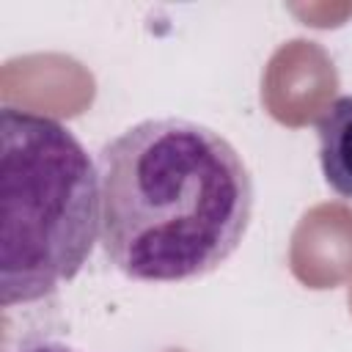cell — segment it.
Here are the masks:
<instances>
[{"mask_svg":"<svg viewBox=\"0 0 352 352\" xmlns=\"http://www.w3.org/2000/svg\"><path fill=\"white\" fill-rule=\"evenodd\" d=\"M99 242L132 280L176 283L217 270L253 214V179L212 126L165 116L132 124L96 160Z\"/></svg>","mask_w":352,"mask_h":352,"instance_id":"obj_1","label":"cell"},{"mask_svg":"<svg viewBox=\"0 0 352 352\" xmlns=\"http://www.w3.org/2000/svg\"><path fill=\"white\" fill-rule=\"evenodd\" d=\"M0 302L28 305L72 280L102 231L99 168L52 116L0 110Z\"/></svg>","mask_w":352,"mask_h":352,"instance_id":"obj_2","label":"cell"},{"mask_svg":"<svg viewBox=\"0 0 352 352\" xmlns=\"http://www.w3.org/2000/svg\"><path fill=\"white\" fill-rule=\"evenodd\" d=\"M319 165L327 187L352 198V94L336 96L316 118Z\"/></svg>","mask_w":352,"mask_h":352,"instance_id":"obj_3","label":"cell"},{"mask_svg":"<svg viewBox=\"0 0 352 352\" xmlns=\"http://www.w3.org/2000/svg\"><path fill=\"white\" fill-rule=\"evenodd\" d=\"M19 352H85V349L69 346V344H63V341H36V344L22 346Z\"/></svg>","mask_w":352,"mask_h":352,"instance_id":"obj_4","label":"cell"}]
</instances>
